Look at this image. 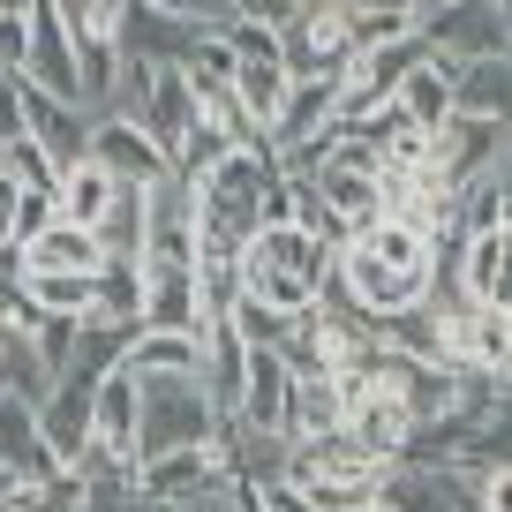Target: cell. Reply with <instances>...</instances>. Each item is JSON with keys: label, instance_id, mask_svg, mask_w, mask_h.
I'll return each instance as SVG.
<instances>
[{"label": "cell", "instance_id": "obj_47", "mask_svg": "<svg viewBox=\"0 0 512 512\" xmlns=\"http://www.w3.org/2000/svg\"><path fill=\"white\" fill-rule=\"evenodd\" d=\"M0 166H8V151H0Z\"/></svg>", "mask_w": 512, "mask_h": 512}, {"label": "cell", "instance_id": "obj_26", "mask_svg": "<svg viewBox=\"0 0 512 512\" xmlns=\"http://www.w3.org/2000/svg\"><path fill=\"white\" fill-rule=\"evenodd\" d=\"M113 196H121V181H113L98 159H83V166H68V174L53 181V219H76V226L98 234V219L113 211Z\"/></svg>", "mask_w": 512, "mask_h": 512}, {"label": "cell", "instance_id": "obj_23", "mask_svg": "<svg viewBox=\"0 0 512 512\" xmlns=\"http://www.w3.org/2000/svg\"><path fill=\"white\" fill-rule=\"evenodd\" d=\"M347 430V400H339V377L332 369H302L294 377V400H287V437H339Z\"/></svg>", "mask_w": 512, "mask_h": 512}, {"label": "cell", "instance_id": "obj_33", "mask_svg": "<svg viewBox=\"0 0 512 512\" xmlns=\"http://www.w3.org/2000/svg\"><path fill=\"white\" fill-rule=\"evenodd\" d=\"M98 317L144 332V264H113L106 256V272H98Z\"/></svg>", "mask_w": 512, "mask_h": 512}, {"label": "cell", "instance_id": "obj_34", "mask_svg": "<svg viewBox=\"0 0 512 512\" xmlns=\"http://www.w3.org/2000/svg\"><path fill=\"white\" fill-rule=\"evenodd\" d=\"M83 497H91L83 467H53L46 482H16V512H83Z\"/></svg>", "mask_w": 512, "mask_h": 512}, {"label": "cell", "instance_id": "obj_41", "mask_svg": "<svg viewBox=\"0 0 512 512\" xmlns=\"http://www.w3.org/2000/svg\"><path fill=\"white\" fill-rule=\"evenodd\" d=\"M482 512H512V467H482Z\"/></svg>", "mask_w": 512, "mask_h": 512}, {"label": "cell", "instance_id": "obj_16", "mask_svg": "<svg viewBox=\"0 0 512 512\" xmlns=\"http://www.w3.org/2000/svg\"><path fill=\"white\" fill-rule=\"evenodd\" d=\"M91 452L136 467V377L128 369L98 377V392H91Z\"/></svg>", "mask_w": 512, "mask_h": 512}, {"label": "cell", "instance_id": "obj_7", "mask_svg": "<svg viewBox=\"0 0 512 512\" xmlns=\"http://www.w3.org/2000/svg\"><path fill=\"white\" fill-rule=\"evenodd\" d=\"M279 46H287V76H347V61H354V23H347V8L302 0V16L279 31Z\"/></svg>", "mask_w": 512, "mask_h": 512}, {"label": "cell", "instance_id": "obj_20", "mask_svg": "<svg viewBox=\"0 0 512 512\" xmlns=\"http://www.w3.org/2000/svg\"><path fill=\"white\" fill-rule=\"evenodd\" d=\"M23 272H106V249H98L91 226L46 219L31 241H23Z\"/></svg>", "mask_w": 512, "mask_h": 512}, {"label": "cell", "instance_id": "obj_37", "mask_svg": "<svg viewBox=\"0 0 512 512\" xmlns=\"http://www.w3.org/2000/svg\"><path fill=\"white\" fill-rule=\"evenodd\" d=\"M76 332H83V317H38V354H46V369H53V377H61V369H68V354H76Z\"/></svg>", "mask_w": 512, "mask_h": 512}, {"label": "cell", "instance_id": "obj_10", "mask_svg": "<svg viewBox=\"0 0 512 512\" xmlns=\"http://www.w3.org/2000/svg\"><path fill=\"white\" fill-rule=\"evenodd\" d=\"M460 294L475 309H512V219L460 241Z\"/></svg>", "mask_w": 512, "mask_h": 512}, {"label": "cell", "instance_id": "obj_6", "mask_svg": "<svg viewBox=\"0 0 512 512\" xmlns=\"http://www.w3.org/2000/svg\"><path fill=\"white\" fill-rule=\"evenodd\" d=\"M377 505L384 512H482V467H467V460H392Z\"/></svg>", "mask_w": 512, "mask_h": 512}, {"label": "cell", "instance_id": "obj_28", "mask_svg": "<svg viewBox=\"0 0 512 512\" xmlns=\"http://www.w3.org/2000/svg\"><path fill=\"white\" fill-rule=\"evenodd\" d=\"M226 91H234V106L249 113V121L264 128V144H272V121H279V106H287V91H294L287 61H241Z\"/></svg>", "mask_w": 512, "mask_h": 512}, {"label": "cell", "instance_id": "obj_35", "mask_svg": "<svg viewBox=\"0 0 512 512\" xmlns=\"http://www.w3.org/2000/svg\"><path fill=\"white\" fill-rule=\"evenodd\" d=\"M144 8H159V16H174V23H189V31H226V23L241 16L234 0H144Z\"/></svg>", "mask_w": 512, "mask_h": 512}, {"label": "cell", "instance_id": "obj_19", "mask_svg": "<svg viewBox=\"0 0 512 512\" xmlns=\"http://www.w3.org/2000/svg\"><path fill=\"white\" fill-rule=\"evenodd\" d=\"M136 482H144V497H189L204 482H234V475H226L219 445H181V452H159V460H136Z\"/></svg>", "mask_w": 512, "mask_h": 512}, {"label": "cell", "instance_id": "obj_8", "mask_svg": "<svg viewBox=\"0 0 512 512\" xmlns=\"http://www.w3.org/2000/svg\"><path fill=\"white\" fill-rule=\"evenodd\" d=\"M23 83H38V91L83 106V53H76V31L61 23L53 0H38V8H31V61H23ZM83 113H91V106H83Z\"/></svg>", "mask_w": 512, "mask_h": 512}, {"label": "cell", "instance_id": "obj_39", "mask_svg": "<svg viewBox=\"0 0 512 512\" xmlns=\"http://www.w3.org/2000/svg\"><path fill=\"white\" fill-rule=\"evenodd\" d=\"M31 61V16H0V76H23Z\"/></svg>", "mask_w": 512, "mask_h": 512}, {"label": "cell", "instance_id": "obj_15", "mask_svg": "<svg viewBox=\"0 0 512 512\" xmlns=\"http://www.w3.org/2000/svg\"><path fill=\"white\" fill-rule=\"evenodd\" d=\"M204 38H211V31H189V23L144 8V0H136V8H128V23H121V53H136L144 68H189Z\"/></svg>", "mask_w": 512, "mask_h": 512}, {"label": "cell", "instance_id": "obj_32", "mask_svg": "<svg viewBox=\"0 0 512 512\" xmlns=\"http://www.w3.org/2000/svg\"><path fill=\"white\" fill-rule=\"evenodd\" d=\"M46 219H53V189H31L16 166H0V241H16V249H23Z\"/></svg>", "mask_w": 512, "mask_h": 512}, {"label": "cell", "instance_id": "obj_31", "mask_svg": "<svg viewBox=\"0 0 512 512\" xmlns=\"http://www.w3.org/2000/svg\"><path fill=\"white\" fill-rule=\"evenodd\" d=\"M38 317H98V272H23Z\"/></svg>", "mask_w": 512, "mask_h": 512}, {"label": "cell", "instance_id": "obj_11", "mask_svg": "<svg viewBox=\"0 0 512 512\" xmlns=\"http://www.w3.org/2000/svg\"><path fill=\"white\" fill-rule=\"evenodd\" d=\"M204 121V98H196V76L189 68H151V98H144V136L174 159L189 144V128Z\"/></svg>", "mask_w": 512, "mask_h": 512}, {"label": "cell", "instance_id": "obj_42", "mask_svg": "<svg viewBox=\"0 0 512 512\" xmlns=\"http://www.w3.org/2000/svg\"><path fill=\"white\" fill-rule=\"evenodd\" d=\"M490 189H497V211L512 219V144H505V159L490 166Z\"/></svg>", "mask_w": 512, "mask_h": 512}, {"label": "cell", "instance_id": "obj_48", "mask_svg": "<svg viewBox=\"0 0 512 512\" xmlns=\"http://www.w3.org/2000/svg\"><path fill=\"white\" fill-rule=\"evenodd\" d=\"M234 8H241V0H234Z\"/></svg>", "mask_w": 512, "mask_h": 512}, {"label": "cell", "instance_id": "obj_13", "mask_svg": "<svg viewBox=\"0 0 512 512\" xmlns=\"http://www.w3.org/2000/svg\"><path fill=\"white\" fill-rule=\"evenodd\" d=\"M23 98H31V144L46 151V159L61 166V174L91 159V128H98L91 113H83V106H68V98H53V91H38V83H23Z\"/></svg>", "mask_w": 512, "mask_h": 512}, {"label": "cell", "instance_id": "obj_46", "mask_svg": "<svg viewBox=\"0 0 512 512\" xmlns=\"http://www.w3.org/2000/svg\"><path fill=\"white\" fill-rule=\"evenodd\" d=\"M422 8H437V0H422Z\"/></svg>", "mask_w": 512, "mask_h": 512}, {"label": "cell", "instance_id": "obj_45", "mask_svg": "<svg viewBox=\"0 0 512 512\" xmlns=\"http://www.w3.org/2000/svg\"><path fill=\"white\" fill-rule=\"evenodd\" d=\"M0 347H8V324H0Z\"/></svg>", "mask_w": 512, "mask_h": 512}, {"label": "cell", "instance_id": "obj_17", "mask_svg": "<svg viewBox=\"0 0 512 512\" xmlns=\"http://www.w3.org/2000/svg\"><path fill=\"white\" fill-rule=\"evenodd\" d=\"M415 407L400 400V392H369V400L347 407V437H362L377 460H407V445H415Z\"/></svg>", "mask_w": 512, "mask_h": 512}, {"label": "cell", "instance_id": "obj_40", "mask_svg": "<svg viewBox=\"0 0 512 512\" xmlns=\"http://www.w3.org/2000/svg\"><path fill=\"white\" fill-rule=\"evenodd\" d=\"M249 490L264 497V512H317L302 490H294V482H249Z\"/></svg>", "mask_w": 512, "mask_h": 512}, {"label": "cell", "instance_id": "obj_44", "mask_svg": "<svg viewBox=\"0 0 512 512\" xmlns=\"http://www.w3.org/2000/svg\"><path fill=\"white\" fill-rule=\"evenodd\" d=\"M0 512H16V482L8 475H0Z\"/></svg>", "mask_w": 512, "mask_h": 512}, {"label": "cell", "instance_id": "obj_14", "mask_svg": "<svg viewBox=\"0 0 512 512\" xmlns=\"http://www.w3.org/2000/svg\"><path fill=\"white\" fill-rule=\"evenodd\" d=\"M91 159L106 166L113 181H136V189H151V181L174 174V159L144 136V121H98L91 128Z\"/></svg>", "mask_w": 512, "mask_h": 512}, {"label": "cell", "instance_id": "obj_38", "mask_svg": "<svg viewBox=\"0 0 512 512\" xmlns=\"http://www.w3.org/2000/svg\"><path fill=\"white\" fill-rule=\"evenodd\" d=\"M159 512H241V482H204L189 497H151Z\"/></svg>", "mask_w": 512, "mask_h": 512}, {"label": "cell", "instance_id": "obj_29", "mask_svg": "<svg viewBox=\"0 0 512 512\" xmlns=\"http://www.w3.org/2000/svg\"><path fill=\"white\" fill-rule=\"evenodd\" d=\"M121 369L128 377H166V369H196V377H204V339L196 332H136L128 339V354H121Z\"/></svg>", "mask_w": 512, "mask_h": 512}, {"label": "cell", "instance_id": "obj_4", "mask_svg": "<svg viewBox=\"0 0 512 512\" xmlns=\"http://www.w3.org/2000/svg\"><path fill=\"white\" fill-rule=\"evenodd\" d=\"M279 181H287V174H279L272 144H249V151H226V159L196 181V204H204L211 226H226V234L249 241L256 226H264V204L279 196Z\"/></svg>", "mask_w": 512, "mask_h": 512}, {"label": "cell", "instance_id": "obj_24", "mask_svg": "<svg viewBox=\"0 0 512 512\" xmlns=\"http://www.w3.org/2000/svg\"><path fill=\"white\" fill-rule=\"evenodd\" d=\"M38 430H46L53 460L76 467L83 452H91V392H83V384H53V400L38 407Z\"/></svg>", "mask_w": 512, "mask_h": 512}, {"label": "cell", "instance_id": "obj_27", "mask_svg": "<svg viewBox=\"0 0 512 512\" xmlns=\"http://www.w3.org/2000/svg\"><path fill=\"white\" fill-rule=\"evenodd\" d=\"M144 241H151V189H136V181H121V196H113V211L98 219V249L113 256V264H144Z\"/></svg>", "mask_w": 512, "mask_h": 512}, {"label": "cell", "instance_id": "obj_18", "mask_svg": "<svg viewBox=\"0 0 512 512\" xmlns=\"http://www.w3.org/2000/svg\"><path fill=\"white\" fill-rule=\"evenodd\" d=\"M53 467H61V460H53L46 430H38V407L0 400V475H8V482H46Z\"/></svg>", "mask_w": 512, "mask_h": 512}, {"label": "cell", "instance_id": "obj_2", "mask_svg": "<svg viewBox=\"0 0 512 512\" xmlns=\"http://www.w3.org/2000/svg\"><path fill=\"white\" fill-rule=\"evenodd\" d=\"M332 264H339V249L332 241H317L309 226H256L249 241H241V294L249 302H264V309H279V317H309L317 309V294H324V279H332Z\"/></svg>", "mask_w": 512, "mask_h": 512}, {"label": "cell", "instance_id": "obj_1", "mask_svg": "<svg viewBox=\"0 0 512 512\" xmlns=\"http://www.w3.org/2000/svg\"><path fill=\"white\" fill-rule=\"evenodd\" d=\"M339 287L354 294V302L369 309V317H384V309H407V302H430V279H437V234L422 219H369L362 234L339 249Z\"/></svg>", "mask_w": 512, "mask_h": 512}, {"label": "cell", "instance_id": "obj_3", "mask_svg": "<svg viewBox=\"0 0 512 512\" xmlns=\"http://www.w3.org/2000/svg\"><path fill=\"white\" fill-rule=\"evenodd\" d=\"M219 400L196 369H166V377H136V460H159L181 445H219Z\"/></svg>", "mask_w": 512, "mask_h": 512}, {"label": "cell", "instance_id": "obj_9", "mask_svg": "<svg viewBox=\"0 0 512 512\" xmlns=\"http://www.w3.org/2000/svg\"><path fill=\"white\" fill-rule=\"evenodd\" d=\"M144 324L151 332H196L204 339V272L196 264H144Z\"/></svg>", "mask_w": 512, "mask_h": 512}, {"label": "cell", "instance_id": "obj_30", "mask_svg": "<svg viewBox=\"0 0 512 512\" xmlns=\"http://www.w3.org/2000/svg\"><path fill=\"white\" fill-rule=\"evenodd\" d=\"M53 369H46V354H38V339L31 332H8V347H0V400H23V407H46L53 400Z\"/></svg>", "mask_w": 512, "mask_h": 512}, {"label": "cell", "instance_id": "obj_43", "mask_svg": "<svg viewBox=\"0 0 512 512\" xmlns=\"http://www.w3.org/2000/svg\"><path fill=\"white\" fill-rule=\"evenodd\" d=\"M38 0H0V16H31Z\"/></svg>", "mask_w": 512, "mask_h": 512}, {"label": "cell", "instance_id": "obj_22", "mask_svg": "<svg viewBox=\"0 0 512 512\" xmlns=\"http://www.w3.org/2000/svg\"><path fill=\"white\" fill-rule=\"evenodd\" d=\"M332 113H339V76H294L287 106H279V121H272V151L324 136V128H332Z\"/></svg>", "mask_w": 512, "mask_h": 512}, {"label": "cell", "instance_id": "obj_21", "mask_svg": "<svg viewBox=\"0 0 512 512\" xmlns=\"http://www.w3.org/2000/svg\"><path fill=\"white\" fill-rule=\"evenodd\" d=\"M452 76H460V61H445V53H422V61L407 68V83H400V98H392V106H400L415 128H445L452 113H460V91H452Z\"/></svg>", "mask_w": 512, "mask_h": 512}, {"label": "cell", "instance_id": "obj_12", "mask_svg": "<svg viewBox=\"0 0 512 512\" xmlns=\"http://www.w3.org/2000/svg\"><path fill=\"white\" fill-rule=\"evenodd\" d=\"M309 181H317V196L332 204V219L347 226V241L362 234L369 219H384V174H377V166H362V159H324Z\"/></svg>", "mask_w": 512, "mask_h": 512}, {"label": "cell", "instance_id": "obj_5", "mask_svg": "<svg viewBox=\"0 0 512 512\" xmlns=\"http://www.w3.org/2000/svg\"><path fill=\"white\" fill-rule=\"evenodd\" d=\"M415 31L445 61H490V53H512V0H437L415 16Z\"/></svg>", "mask_w": 512, "mask_h": 512}, {"label": "cell", "instance_id": "obj_36", "mask_svg": "<svg viewBox=\"0 0 512 512\" xmlns=\"http://www.w3.org/2000/svg\"><path fill=\"white\" fill-rule=\"evenodd\" d=\"M31 144V98H23V76H0V151Z\"/></svg>", "mask_w": 512, "mask_h": 512}, {"label": "cell", "instance_id": "obj_25", "mask_svg": "<svg viewBox=\"0 0 512 512\" xmlns=\"http://www.w3.org/2000/svg\"><path fill=\"white\" fill-rule=\"evenodd\" d=\"M452 91H460V113H482V121L512 128V53H490V61H460Z\"/></svg>", "mask_w": 512, "mask_h": 512}]
</instances>
